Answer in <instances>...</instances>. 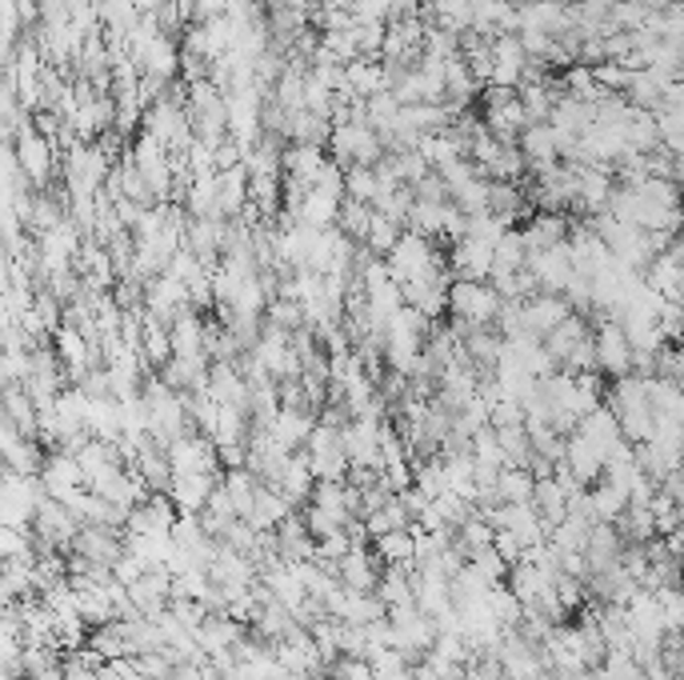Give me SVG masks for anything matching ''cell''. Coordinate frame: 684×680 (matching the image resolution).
<instances>
[{
  "instance_id": "obj_1",
  "label": "cell",
  "mask_w": 684,
  "mask_h": 680,
  "mask_svg": "<svg viewBox=\"0 0 684 680\" xmlns=\"http://www.w3.org/2000/svg\"><path fill=\"white\" fill-rule=\"evenodd\" d=\"M385 261L397 285H409V281H441V276H449V264L437 256L429 237H420V232H412V229H405L400 244Z\"/></svg>"
},
{
  "instance_id": "obj_2",
  "label": "cell",
  "mask_w": 684,
  "mask_h": 680,
  "mask_svg": "<svg viewBox=\"0 0 684 680\" xmlns=\"http://www.w3.org/2000/svg\"><path fill=\"white\" fill-rule=\"evenodd\" d=\"M329 156L349 173L356 165H380V156H388V149H385V136L373 124L349 121V124H332Z\"/></svg>"
},
{
  "instance_id": "obj_3",
  "label": "cell",
  "mask_w": 684,
  "mask_h": 680,
  "mask_svg": "<svg viewBox=\"0 0 684 680\" xmlns=\"http://www.w3.org/2000/svg\"><path fill=\"white\" fill-rule=\"evenodd\" d=\"M505 308L493 281H453L449 288V312L464 325H497V312Z\"/></svg>"
},
{
  "instance_id": "obj_4",
  "label": "cell",
  "mask_w": 684,
  "mask_h": 680,
  "mask_svg": "<svg viewBox=\"0 0 684 680\" xmlns=\"http://www.w3.org/2000/svg\"><path fill=\"white\" fill-rule=\"evenodd\" d=\"M12 156H16V165L24 168L29 185H33L36 193H45L48 176H53V168H56V144L48 141L45 132H36L33 121L12 136Z\"/></svg>"
},
{
  "instance_id": "obj_5",
  "label": "cell",
  "mask_w": 684,
  "mask_h": 680,
  "mask_svg": "<svg viewBox=\"0 0 684 680\" xmlns=\"http://www.w3.org/2000/svg\"><path fill=\"white\" fill-rule=\"evenodd\" d=\"M168 461L177 476H192V472H205V476H221V449L217 440L205 437V432H188V437L173 440L168 445Z\"/></svg>"
},
{
  "instance_id": "obj_6",
  "label": "cell",
  "mask_w": 684,
  "mask_h": 680,
  "mask_svg": "<svg viewBox=\"0 0 684 680\" xmlns=\"http://www.w3.org/2000/svg\"><path fill=\"white\" fill-rule=\"evenodd\" d=\"M177 520H180V508L173 505V496L153 493L144 505H136L133 513H129L124 537H173Z\"/></svg>"
},
{
  "instance_id": "obj_7",
  "label": "cell",
  "mask_w": 684,
  "mask_h": 680,
  "mask_svg": "<svg viewBox=\"0 0 684 680\" xmlns=\"http://www.w3.org/2000/svg\"><path fill=\"white\" fill-rule=\"evenodd\" d=\"M276 660H280V665L293 672V680L320 677V672L329 669V660H324V652H320L317 637H312V628H297L293 637L280 640V645H276Z\"/></svg>"
},
{
  "instance_id": "obj_8",
  "label": "cell",
  "mask_w": 684,
  "mask_h": 680,
  "mask_svg": "<svg viewBox=\"0 0 684 680\" xmlns=\"http://www.w3.org/2000/svg\"><path fill=\"white\" fill-rule=\"evenodd\" d=\"M493 261H497V244L481 241L473 232H464L461 241H453V253H449L453 281H488L493 276Z\"/></svg>"
},
{
  "instance_id": "obj_9",
  "label": "cell",
  "mask_w": 684,
  "mask_h": 680,
  "mask_svg": "<svg viewBox=\"0 0 684 680\" xmlns=\"http://www.w3.org/2000/svg\"><path fill=\"white\" fill-rule=\"evenodd\" d=\"M632 340L625 332L620 320H600V332H596V369L608 376H629L632 369Z\"/></svg>"
},
{
  "instance_id": "obj_10",
  "label": "cell",
  "mask_w": 684,
  "mask_h": 680,
  "mask_svg": "<svg viewBox=\"0 0 684 680\" xmlns=\"http://www.w3.org/2000/svg\"><path fill=\"white\" fill-rule=\"evenodd\" d=\"M520 312H525V332L544 340L556 325L573 317V300L561 297V293H537V297L520 300Z\"/></svg>"
},
{
  "instance_id": "obj_11",
  "label": "cell",
  "mask_w": 684,
  "mask_h": 680,
  "mask_svg": "<svg viewBox=\"0 0 684 680\" xmlns=\"http://www.w3.org/2000/svg\"><path fill=\"white\" fill-rule=\"evenodd\" d=\"M529 77V53L520 36H497L493 41V80L488 85L497 88H520Z\"/></svg>"
},
{
  "instance_id": "obj_12",
  "label": "cell",
  "mask_w": 684,
  "mask_h": 680,
  "mask_svg": "<svg viewBox=\"0 0 684 680\" xmlns=\"http://www.w3.org/2000/svg\"><path fill=\"white\" fill-rule=\"evenodd\" d=\"M144 308H148L153 317H161V320L177 317V312L192 308V297H188V285H185V281H177V276H173V273L153 276V281L144 285Z\"/></svg>"
},
{
  "instance_id": "obj_13",
  "label": "cell",
  "mask_w": 684,
  "mask_h": 680,
  "mask_svg": "<svg viewBox=\"0 0 684 680\" xmlns=\"http://www.w3.org/2000/svg\"><path fill=\"white\" fill-rule=\"evenodd\" d=\"M41 484H45V493L53 501H68V496L85 489V472H80V461L73 452H48L45 469H41Z\"/></svg>"
},
{
  "instance_id": "obj_14",
  "label": "cell",
  "mask_w": 684,
  "mask_h": 680,
  "mask_svg": "<svg viewBox=\"0 0 684 680\" xmlns=\"http://www.w3.org/2000/svg\"><path fill=\"white\" fill-rule=\"evenodd\" d=\"M320 420L312 417V408H288L280 405V413H276V420L268 425V432H273V440L280 445V449L288 452H300L305 445H309L312 428H317Z\"/></svg>"
},
{
  "instance_id": "obj_15",
  "label": "cell",
  "mask_w": 684,
  "mask_h": 680,
  "mask_svg": "<svg viewBox=\"0 0 684 680\" xmlns=\"http://www.w3.org/2000/svg\"><path fill=\"white\" fill-rule=\"evenodd\" d=\"M244 637H249V625L232 621L229 613H209V621H205V625L197 628V640H200V648H205L209 657L232 652V648L241 645Z\"/></svg>"
},
{
  "instance_id": "obj_16",
  "label": "cell",
  "mask_w": 684,
  "mask_h": 680,
  "mask_svg": "<svg viewBox=\"0 0 684 680\" xmlns=\"http://www.w3.org/2000/svg\"><path fill=\"white\" fill-rule=\"evenodd\" d=\"M517 144L520 153H525V161H529V173H549V168L561 165V149H556L552 124H529Z\"/></svg>"
},
{
  "instance_id": "obj_17",
  "label": "cell",
  "mask_w": 684,
  "mask_h": 680,
  "mask_svg": "<svg viewBox=\"0 0 684 680\" xmlns=\"http://www.w3.org/2000/svg\"><path fill=\"white\" fill-rule=\"evenodd\" d=\"M217 484L221 476H205V472H192V476H177L168 496H173V505L180 508V516H200L205 505H209V496L217 493Z\"/></svg>"
},
{
  "instance_id": "obj_18",
  "label": "cell",
  "mask_w": 684,
  "mask_h": 680,
  "mask_svg": "<svg viewBox=\"0 0 684 680\" xmlns=\"http://www.w3.org/2000/svg\"><path fill=\"white\" fill-rule=\"evenodd\" d=\"M168 329H173V352H177V357H188V361H197V357H209V352H205V340H209V325L200 320L197 308H185V312H177Z\"/></svg>"
},
{
  "instance_id": "obj_19",
  "label": "cell",
  "mask_w": 684,
  "mask_h": 680,
  "mask_svg": "<svg viewBox=\"0 0 684 680\" xmlns=\"http://www.w3.org/2000/svg\"><path fill=\"white\" fill-rule=\"evenodd\" d=\"M373 552L385 560V569H412L417 564V525L397 528V533H385V537H373Z\"/></svg>"
},
{
  "instance_id": "obj_20",
  "label": "cell",
  "mask_w": 684,
  "mask_h": 680,
  "mask_svg": "<svg viewBox=\"0 0 684 680\" xmlns=\"http://www.w3.org/2000/svg\"><path fill=\"white\" fill-rule=\"evenodd\" d=\"M417 569L420 564H412V569H385V577H380V584H376V596L388 604V608H400V604H417Z\"/></svg>"
},
{
  "instance_id": "obj_21",
  "label": "cell",
  "mask_w": 684,
  "mask_h": 680,
  "mask_svg": "<svg viewBox=\"0 0 684 680\" xmlns=\"http://www.w3.org/2000/svg\"><path fill=\"white\" fill-rule=\"evenodd\" d=\"M249 168L236 165V168H224L221 173V220L241 217L249 209Z\"/></svg>"
},
{
  "instance_id": "obj_22",
  "label": "cell",
  "mask_w": 684,
  "mask_h": 680,
  "mask_svg": "<svg viewBox=\"0 0 684 680\" xmlns=\"http://www.w3.org/2000/svg\"><path fill=\"white\" fill-rule=\"evenodd\" d=\"M585 340H588L585 317H576V312H573V317L564 320V325H556V329H552L549 337H544V349H549L552 357H556V364H564L576 349H581V344H585Z\"/></svg>"
},
{
  "instance_id": "obj_23",
  "label": "cell",
  "mask_w": 684,
  "mask_h": 680,
  "mask_svg": "<svg viewBox=\"0 0 684 680\" xmlns=\"http://www.w3.org/2000/svg\"><path fill=\"white\" fill-rule=\"evenodd\" d=\"M497 493L505 505H532V493H537V472L532 469H500L497 476Z\"/></svg>"
},
{
  "instance_id": "obj_24",
  "label": "cell",
  "mask_w": 684,
  "mask_h": 680,
  "mask_svg": "<svg viewBox=\"0 0 684 680\" xmlns=\"http://www.w3.org/2000/svg\"><path fill=\"white\" fill-rule=\"evenodd\" d=\"M400 109H405V105H400V100H397V92H393V88H385V92H376V97H368V100H365L368 124H373V129L380 132L385 141H388V136H393V129H397Z\"/></svg>"
},
{
  "instance_id": "obj_25",
  "label": "cell",
  "mask_w": 684,
  "mask_h": 680,
  "mask_svg": "<svg viewBox=\"0 0 684 680\" xmlns=\"http://www.w3.org/2000/svg\"><path fill=\"white\" fill-rule=\"evenodd\" d=\"M400 237H405V224H400V220L385 217V212H373V224H368L365 249L373 256H380V261H385V256L400 244Z\"/></svg>"
},
{
  "instance_id": "obj_26",
  "label": "cell",
  "mask_w": 684,
  "mask_h": 680,
  "mask_svg": "<svg viewBox=\"0 0 684 680\" xmlns=\"http://www.w3.org/2000/svg\"><path fill=\"white\" fill-rule=\"evenodd\" d=\"M488 608H493V616H497L505 628H520V621H525V601L508 589V581L493 584V593H488Z\"/></svg>"
},
{
  "instance_id": "obj_27",
  "label": "cell",
  "mask_w": 684,
  "mask_h": 680,
  "mask_svg": "<svg viewBox=\"0 0 684 680\" xmlns=\"http://www.w3.org/2000/svg\"><path fill=\"white\" fill-rule=\"evenodd\" d=\"M493 537H497V528L488 525V520L481 513H476L473 520H464V525L456 528V545H461L464 557H468V560H473L476 552L493 549Z\"/></svg>"
},
{
  "instance_id": "obj_28",
  "label": "cell",
  "mask_w": 684,
  "mask_h": 680,
  "mask_svg": "<svg viewBox=\"0 0 684 680\" xmlns=\"http://www.w3.org/2000/svg\"><path fill=\"white\" fill-rule=\"evenodd\" d=\"M373 205H365V200H353V197H344V209H341V232L349 237V241H356V244H365V237H368V224H373Z\"/></svg>"
},
{
  "instance_id": "obj_29",
  "label": "cell",
  "mask_w": 684,
  "mask_h": 680,
  "mask_svg": "<svg viewBox=\"0 0 684 680\" xmlns=\"http://www.w3.org/2000/svg\"><path fill=\"white\" fill-rule=\"evenodd\" d=\"M417 489L424 496H437L449 493V464H444V457L437 452V457H429V461H417Z\"/></svg>"
},
{
  "instance_id": "obj_30",
  "label": "cell",
  "mask_w": 684,
  "mask_h": 680,
  "mask_svg": "<svg viewBox=\"0 0 684 680\" xmlns=\"http://www.w3.org/2000/svg\"><path fill=\"white\" fill-rule=\"evenodd\" d=\"M376 188H380L376 165H356V168H349V173H344V193H349L353 200H365V205H373Z\"/></svg>"
},
{
  "instance_id": "obj_31",
  "label": "cell",
  "mask_w": 684,
  "mask_h": 680,
  "mask_svg": "<svg viewBox=\"0 0 684 680\" xmlns=\"http://www.w3.org/2000/svg\"><path fill=\"white\" fill-rule=\"evenodd\" d=\"M268 325H276V329H285V332L305 329V308H300V300L276 297L273 305H268Z\"/></svg>"
},
{
  "instance_id": "obj_32",
  "label": "cell",
  "mask_w": 684,
  "mask_h": 680,
  "mask_svg": "<svg viewBox=\"0 0 684 680\" xmlns=\"http://www.w3.org/2000/svg\"><path fill=\"white\" fill-rule=\"evenodd\" d=\"M300 516H305V525H309V533L317 540H324V537H337V533H344V520L337 513H329V508H320V505H305L300 508Z\"/></svg>"
},
{
  "instance_id": "obj_33",
  "label": "cell",
  "mask_w": 684,
  "mask_h": 680,
  "mask_svg": "<svg viewBox=\"0 0 684 680\" xmlns=\"http://www.w3.org/2000/svg\"><path fill=\"white\" fill-rule=\"evenodd\" d=\"M473 461L488 464V469H508V457H505V449H500V440L493 428H485V432H476L473 437Z\"/></svg>"
},
{
  "instance_id": "obj_34",
  "label": "cell",
  "mask_w": 684,
  "mask_h": 680,
  "mask_svg": "<svg viewBox=\"0 0 684 680\" xmlns=\"http://www.w3.org/2000/svg\"><path fill=\"white\" fill-rule=\"evenodd\" d=\"M329 680H376V669L368 657H337L329 665Z\"/></svg>"
},
{
  "instance_id": "obj_35",
  "label": "cell",
  "mask_w": 684,
  "mask_h": 680,
  "mask_svg": "<svg viewBox=\"0 0 684 680\" xmlns=\"http://www.w3.org/2000/svg\"><path fill=\"white\" fill-rule=\"evenodd\" d=\"M525 425V405L512 401V396H500L488 405V428H517Z\"/></svg>"
},
{
  "instance_id": "obj_36",
  "label": "cell",
  "mask_w": 684,
  "mask_h": 680,
  "mask_svg": "<svg viewBox=\"0 0 684 680\" xmlns=\"http://www.w3.org/2000/svg\"><path fill=\"white\" fill-rule=\"evenodd\" d=\"M168 613L177 616V621L185 628H192V633H197V628L205 625V621H209L212 608L205 601H173V604H168Z\"/></svg>"
},
{
  "instance_id": "obj_37",
  "label": "cell",
  "mask_w": 684,
  "mask_h": 680,
  "mask_svg": "<svg viewBox=\"0 0 684 680\" xmlns=\"http://www.w3.org/2000/svg\"><path fill=\"white\" fill-rule=\"evenodd\" d=\"M493 549L500 552V557L508 560V564H520V560L529 557V545L512 533V528H497V537H493Z\"/></svg>"
},
{
  "instance_id": "obj_38",
  "label": "cell",
  "mask_w": 684,
  "mask_h": 680,
  "mask_svg": "<svg viewBox=\"0 0 684 680\" xmlns=\"http://www.w3.org/2000/svg\"><path fill=\"white\" fill-rule=\"evenodd\" d=\"M144 572H148V564H144V560L136 557V552H124V557L117 560V564H112V577H117L121 584H136L144 577Z\"/></svg>"
},
{
  "instance_id": "obj_39",
  "label": "cell",
  "mask_w": 684,
  "mask_h": 680,
  "mask_svg": "<svg viewBox=\"0 0 684 680\" xmlns=\"http://www.w3.org/2000/svg\"><path fill=\"white\" fill-rule=\"evenodd\" d=\"M376 680H417V672L405 669V672H393V677H376Z\"/></svg>"
},
{
  "instance_id": "obj_40",
  "label": "cell",
  "mask_w": 684,
  "mask_h": 680,
  "mask_svg": "<svg viewBox=\"0 0 684 680\" xmlns=\"http://www.w3.org/2000/svg\"><path fill=\"white\" fill-rule=\"evenodd\" d=\"M505 680H508V677H505Z\"/></svg>"
}]
</instances>
